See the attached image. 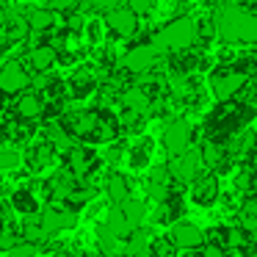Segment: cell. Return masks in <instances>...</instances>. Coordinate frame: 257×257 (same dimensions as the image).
<instances>
[{"instance_id":"cell-8","label":"cell","mask_w":257,"mask_h":257,"mask_svg":"<svg viewBox=\"0 0 257 257\" xmlns=\"http://www.w3.org/2000/svg\"><path fill=\"white\" fill-rule=\"evenodd\" d=\"M42 227H45L47 235H56V232H64V229H75L78 227V210L75 207H45L39 216Z\"/></svg>"},{"instance_id":"cell-18","label":"cell","mask_w":257,"mask_h":257,"mask_svg":"<svg viewBox=\"0 0 257 257\" xmlns=\"http://www.w3.org/2000/svg\"><path fill=\"white\" fill-rule=\"evenodd\" d=\"M105 194L111 199V205H122L124 199H130V185L122 174H111L105 180Z\"/></svg>"},{"instance_id":"cell-33","label":"cell","mask_w":257,"mask_h":257,"mask_svg":"<svg viewBox=\"0 0 257 257\" xmlns=\"http://www.w3.org/2000/svg\"><path fill=\"white\" fill-rule=\"evenodd\" d=\"M119 158H122V150H119V147H111V150L105 152V161L111 163V166H113V163H119Z\"/></svg>"},{"instance_id":"cell-34","label":"cell","mask_w":257,"mask_h":257,"mask_svg":"<svg viewBox=\"0 0 257 257\" xmlns=\"http://www.w3.org/2000/svg\"><path fill=\"white\" fill-rule=\"evenodd\" d=\"M202 257H224V251H221V246H207V249H202Z\"/></svg>"},{"instance_id":"cell-28","label":"cell","mask_w":257,"mask_h":257,"mask_svg":"<svg viewBox=\"0 0 257 257\" xmlns=\"http://www.w3.org/2000/svg\"><path fill=\"white\" fill-rule=\"evenodd\" d=\"M158 0H127V6L133 9L136 14H150L152 9H155Z\"/></svg>"},{"instance_id":"cell-20","label":"cell","mask_w":257,"mask_h":257,"mask_svg":"<svg viewBox=\"0 0 257 257\" xmlns=\"http://www.w3.org/2000/svg\"><path fill=\"white\" fill-rule=\"evenodd\" d=\"M122 210H124V216H127V221H130V227H133V229H139L141 224H144V218H147L144 202H139V199H124V202H122Z\"/></svg>"},{"instance_id":"cell-31","label":"cell","mask_w":257,"mask_h":257,"mask_svg":"<svg viewBox=\"0 0 257 257\" xmlns=\"http://www.w3.org/2000/svg\"><path fill=\"white\" fill-rule=\"evenodd\" d=\"M119 6V0H91V9H97V12H111V9Z\"/></svg>"},{"instance_id":"cell-29","label":"cell","mask_w":257,"mask_h":257,"mask_svg":"<svg viewBox=\"0 0 257 257\" xmlns=\"http://www.w3.org/2000/svg\"><path fill=\"white\" fill-rule=\"evenodd\" d=\"M147 161H150V155H147V144L144 147H136V150L130 152V163H133L136 169L147 166Z\"/></svg>"},{"instance_id":"cell-6","label":"cell","mask_w":257,"mask_h":257,"mask_svg":"<svg viewBox=\"0 0 257 257\" xmlns=\"http://www.w3.org/2000/svg\"><path fill=\"white\" fill-rule=\"evenodd\" d=\"M161 144L169 155H180L191 147V124L185 119H174L163 127V136H161Z\"/></svg>"},{"instance_id":"cell-25","label":"cell","mask_w":257,"mask_h":257,"mask_svg":"<svg viewBox=\"0 0 257 257\" xmlns=\"http://www.w3.org/2000/svg\"><path fill=\"white\" fill-rule=\"evenodd\" d=\"M147 196H150L152 202H158V205H163V202L169 199V183L150 180V183H147Z\"/></svg>"},{"instance_id":"cell-5","label":"cell","mask_w":257,"mask_h":257,"mask_svg":"<svg viewBox=\"0 0 257 257\" xmlns=\"http://www.w3.org/2000/svg\"><path fill=\"white\" fill-rule=\"evenodd\" d=\"M105 28L113 36H119V39H127V36H133L139 31V14L130 6H116L105 14Z\"/></svg>"},{"instance_id":"cell-9","label":"cell","mask_w":257,"mask_h":257,"mask_svg":"<svg viewBox=\"0 0 257 257\" xmlns=\"http://www.w3.org/2000/svg\"><path fill=\"white\" fill-rule=\"evenodd\" d=\"M210 86H213V94H216L218 100H229V97H235L246 86V72L218 69V72L210 78Z\"/></svg>"},{"instance_id":"cell-24","label":"cell","mask_w":257,"mask_h":257,"mask_svg":"<svg viewBox=\"0 0 257 257\" xmlns=\"http://www.w3.org/2000/svg\"><path fill=\"white\" fill-rule=\"evenodd\" d=\"M36 254H39V243H34L28 238L14 240L12 249H9V257H36Z\"/></svg>"},{"instance_id":"cell-23","label":"cell","mask_w":257,"mask_h":257,"mask_svg":"<svg viewBox=\"0 0 257 257\" xmlns=\"http://www.w3.org/2000/svg\"><path fill=\"white\" fill-rule=\"evenodd\" d=\"M97 196V188H91V185H83V188H72L69 191V196H67V202L78 210V207H83V205H89L91 199Z\"/></svg>"},{"instance_id":"cell-3","label":"cell","mask_w":257,"mask_h":257,"mask_svg":"<svg viewBox=\"0 0 257 257\" xmlns=\"http://www.w3.org/2000/svg\"><path fill=\"white\" fill-rule=\"evenodd\" d=\"M202 150H185L180 155H174V161H169V172L177 183H194L196 177L202 174Z\"/></svg>"},{"instance_id":"cell-15","label":"cell","mask_w":257,"mask_h":257,"mask_svg":"<svg viewBox=\"0 0 257 257\" xmlns=\"http://www.w3.org/2000/svg\"><path fill=\"white\" fill-rule=\"evenodd\" d=\"M105 227L111 229V232L116 235L119 240H127V238H130V232H133V227H130V221H127V216H124L122 205H113L111 210H108V216H105Z\"/></svg>"},{"instance_id":"cell-13","label":"cell","mask_w":257,"mask_h":257,"mask_svg":"<svg viewBox=\"0 0 257 257\" xmlns=\"http://www.w3.org/2000/svg\"><path fill=\"white\" fill-rule=\"evenodd\" d=\"M67 158H69V172L75 174V177H83V174H89L91 169H94V152H89L86 147H69V152H67Z\"/></svg>"},{"instance_id":"cell-26","label":"cell","mask_w":257,"mask_h":257,"mask_svg":"<svg viewBox=\"0 0 257 257\" xmlns=\"http://www.w3.org/2000/svg\"><path fill=\"white\" fill-rule=\"evenodd\" d=\"M20 152L12 150V147H0V172H12V169L20 166Z\"/></svg>"},{"instance_id":"cell-12","label":"cell","mask_w":257,"mask_h":257,"mask_svg":"<svg viewBox=\"0 0 257 257\" xmlns=\"http://www.w3.org/2000/svg\"><path fill=\"white\" fill-rule=\"evenodd\" d=\"M42 97L36 94V91H20L17 100H14V116L23 119V122H34V119L42 116Z\"/></svg>"},{"instance_id":"cell-22","label":"cell","mask_w":257,"mask_h":257,"mask_svg":"<svg viewBox=\"0 0 257 257\" xmlns=\"http://www.w3.org/2000/svg\"><path fill=\"white\" fill-rule=\"evenodd\" d=\"M97 243H100V251L113 254V251H116V246H119V238L105 227V224H97Z\"/></svg>"},{"instance_id":"cell-1","label":"cell","mask_w":257,"mask_h":257,"mask_svg":"<svg viewBox=\"0 0 257 257\" xmlns=\"http://www.w3.org/2000/svg\"><path fill=\"white\" fill-rule=\"evenodd\" d=\"M213 25L224 42H257V17L240 6H221Z\"/></svg>"},{"instance_id":"cell-36","label":"cell","mask_w":257,"mask_h":257,"mask_svg":"<svg viewBox=\"0 0 257 257\" xmlns=\"http://www.w3.org/2000/svg\"><path fill=\"white\" fill-rule=\"evenodd\" d=\"M243 213H249V216H251V218H254V221H257V202H251V205L246 207Z\"/></svg>"},{"instance_id":"cell-2","label":"cell","mask_w":257,"mask_h":257,"mask_svg":"<svg viewBox=\"0 0 257 257\" xmlns=\"http://www.w3.org/2000/svg\"><path fill=\"white\" fill-rule=\"evenodd\" d=\"M196 36H199V23H196L194 17H177L158 31L152 45L158 47L161 56H166V53H172V50H188L196 42Z\"/></svg>"},{"instance_id":"cell-38","label":"cell","mask_w":257,"mask_h":257,"mask_svg":"<svg viewBox=\"0 0 257 257\" xmlns=\"http://www.w3.org/2000/svg\"><path fill=\"white\" fill-rule=\"evenodd\" d=\"M136 257H155V254H152V251L147 249V251H141V254H136Z\"/></svg>"},{"instance_id":"cell-19","label":"cell","mask_w":257,"mask_h":257,"mask_svg":"<svg viewBox=\"0 0 257 257\" xmlns=\"http://www.w3.org/2000/svg\"><path fill=\"white\" fill-rule=\"evenodd\" d=\"M122 102H124V108H130V111H139V113L150 111V94H147L144 89H127L122 94Z\"/></svg>"},{"instance_id":"cell-21","label":"cell","mask_w":257,"mask_h":257,"mask_svg":"<svg viewBox=\"0 0 257 257\" xmlns=\"http://www.w3.org/2000/svg\"><path fill=\"white\" fill-rule=\"evenodd\" d=\"M202 161H205V166H210V169L221 166V163L227 161V155H224V147L218 144V141H207V144L202 147Z\"/></svg>"},{"instance_id":"cell-17","label":"cell","mask_w":257,"mask_h":257,"mask_svg":"<svg viewBox=\"0 0 257 257\" xmlns=\"http://www.w3.org/2000/svg\"><path fill=\"white\" fill-rule=\"evenodd\" d=\"M28 28L34 31V34H47V31L53 28V23H56V17H53V9H31L28 12Z\"/></svg>"},{"instance_id":"cell-4","label":"cell","mask_w":257,"mask_h":257,"mask_svg":"<svg viewBox=\"0 0 257 257\" xmlns=\"http://www.w3.org/2000/svg\"><path fill=\"white\" fill-rule=\"evenodd\" d=\"M158 58H161V53H158V47L150 42V45L130 47V50L122 56V67L127 69V72H133V75H144L158 64Z\"/></svg>"},{"instance_id":"cell-10","label":"cell","mask_w":257,"mask_h":257,"mask_svg":"<svg viewBox=\"0 0 257 257\" xmlns=\"http://www.w3.org/2000/svg\"><path fill=\"white\" fill-rule=\"evenodd\" d=\"M172 243L177 246V249H185V251H188V249H199V246L205 243V232H202L194 221L180 218V221L172 224Z\"/></svg>"},{"instance_id":"cell-14","label":"cell","mask_w":257,"mask_h":257,"mask_svg":"<svg viewBox=\"0 0 257 257\" xmlns=\"http://www.w3.org/2000/svg\"><path fill=\"white\" fill-rule=\"evenodd\" d=\"M28 61H31V67H34L36 72H50V69L56 67V61H58V53H56L53 45H36L34 50L28 53Z\"/></svg>"},{"instance_id":"cell-30","label":"cell","mask_w":257,"mask_h":257,"mask_svg":"<svg viewBox=\"0 0 257 257\" xmlns=\"http://www.w3.org/2000/svg\"><path fill=\"white\" fill-rule=\"evenodd\" d=\"M72 6H75V0H50L47 3V9H53V12H72Z\"/></svg>"},{"instance_id":"cell-11","label":"cell","mask_w":257,"mask_h":257,"mask_svg":"<svg viewBox=\"0 0 257 257\" xmlns=\"http://www.w3.org/2000/svg\"><path fill=\"white\" fill-rule=\"evenodd\" d=\"M218 199V180L213 174H199L191 183V202L199 207H207Z\"/></svg>"},{"instance_id":"cell-16","label":"cell","mask_w":257,"mask_h":257,"mask_svg":"<svg viewBox=\"0 0 257 257\" xmlns=\"http://www.w3.org/2000/svg\"><path fill=\"white\" fill-rule=\"evenodd\" d=\"M12 207L17 213H23V216H34V213H39V199H36L34 191L28 188H17L12 194Z\"/></svg>"},{"instance_id":"cell-35","label":"cell","mask_w":257,"mask_h":257,"mask_svg":"<svg viewBox=\"0 0 257 257\" xmlns=\"http://www.w3.org/2000/svg\"><path fill=\"white\" fill-rule=\"evenodd\" d=\"M100 36H102V25H100V23H91V25H89V39L97 42Z\"/></svg>"},{"instance_id":"cell-32","label":"cell","mask_w":257,"mask_h":257,"mask_svg":"<svg viewBox=\"0 0 257 257\" xmlns=\"http://www.w3.org/2000/svg\"><path fill=\"white\" fill-rule=\"evenodd\" d=\"M67 28L78 34V31L83 28V14H75V12H69V17H67Z\"/></svg>"},{"instance_id":"cell-37","label":"cell","mask_w":257,"mask_h":257,"mask_svg":"<svg viewBox=\"0 0 257 257\" xmlns=\"http://www.w3.org/2000/svg\"><path fill=\"white\" fill-rule=\"evenodd\" d=\"M86 257H108L105 251H91V254H86Z\"/></svg>"},{"instance_id":"cell-7","label":"cell","mask_w":257,"mask_h":257,"mask_svg":"<svg viewBox=\"0 0 257 257\" xmlns=\"http://www.w3.org/2000/svg\"><path fill=\"white\" fill-rule=\"evenodd\" d=\"M31 86V75L25 72V67L20 61H6L0 67V91L3 94L17 97L20 91H25Z\"/></svg>"},{"instance_id":"cell-27","label":"cell","mask_w":257,"mask_h":257,"mask_svg":"<svg viewBox=\"0 0 257 257\" xmlns=\"http://www.w3.org/2000/svg\"><path fill=\"white\" fill-rule=\"evenodd\" d=\"M23 238L34 240V243H42V240L47 238V232H45V227H42V221H28V224H23Z\"/></svg>"}]
</instances>
